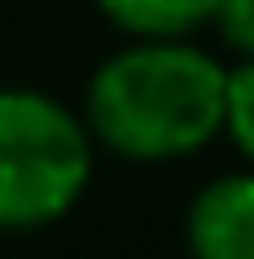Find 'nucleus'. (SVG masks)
I'll use <instances>...</instances> for the list:
<instances>
[{
	"label": "nucleus",
	"mask_w": 254,
	"mask_h": 259,
	"mask_svg": "<svg viewBox=\"0 0 254 259\" xmlns=\"http://www.w3.org/2000/svg\"><path fill=\"white\" fill-rule=\"evenodd\" d=\"M228 64L186 37H133L90 74L85 127L122 159L164 164L206 148L223 133Z\"/></svg>",
	"instance_id": "1"
},
{
	"label": "nucleus",
	"mask_w": 254,
	"mask_h": 259,
	"mask_svg": "<svg viewBox=\"0 0 254 259\" xmlns=\"http://www.w3.org/2000/svg\"><path fill=\"white\" fill-rule=\"evenodd\" d=\"M96 138L43 90H0V228H48L85 196Z\"/></svg>",
	"instance_id": "2"
},
{
	"label": "nucleus",
	"mask_w": 254,
	"mask_h": 259,
	"mask_svg": "<svg viewBox=\"0 0 254 259\" xmlns=\"http://www.w3.org/2000/svg\"><path fill=\"white\" fill-rule=\"evenodd\" d=\"M191 259H254V169L212 180L186 211Z\"/></svg>",
	"instance_id": "3"
},
{
	"label": "nucleus",
	"mask_w": 254,
	"mask_h": 259,
	"mask_svg": "<svg viewBox=\"0 0 254 259\" xmlns=\"http://www.w3.org/2000/svg\"><path fill=\"white\" fill-rule=\"evenodd\" d=\"M96 6L127 37H191L212 21L217 0H96Z\"/></svg>",
	"instance_id": "4"
},
{
	"label": "nucleus",
	"mask_w": 254,
	"mask_h": 259,
	"mask_svg": "<svg viewBox=\"0 0 254 259\" xmlns=\"http://www.w3.org/2000/svg\"><path fill=\"white\" fill-rule=\"evenodd\" d=\"M223 133L238 143V154L254 164V64L228 69V101H223Z\"/></svg>",
	"instance_id": "5"
},
{
	"label": "nucleus",
	"mask_w": 254,
	"mask_h": 259,
	"mask_svg": "<svg viewBox=\"0 0 254 259\" xmlns=\"http://www.w3.org/2000/svg\"><path fill=\"white\" fill-rule=\"evenodd\" d=\"M212 27L223 37V48L238 53V64H254V0H217Z\"/></svg>",
	"instance_id": "6"
}]
</instances>
